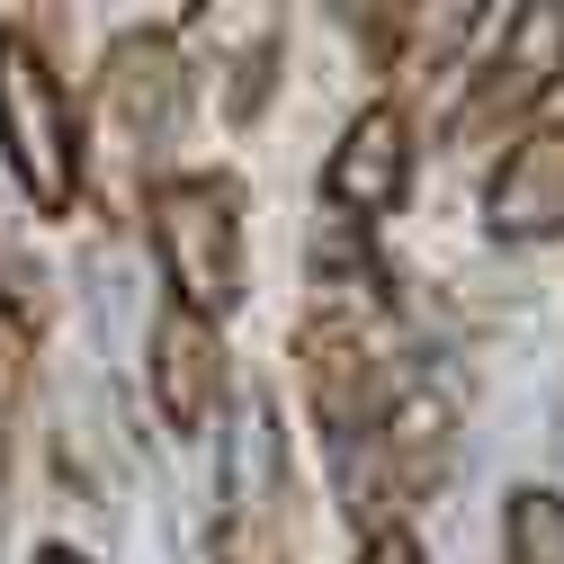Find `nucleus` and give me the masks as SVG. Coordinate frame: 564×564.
<instances>
[{"label": "nucleus", "instance_id": "obj_11", "mask_svg": "<svg viewBox=\"0 0 564 564\" xmlns=\"http://www.w3.org/2000/svg\"><path fill=\"white\" fill-rule=\"evenodd\" d=\"M359 564H421V546H412V538H403V529H377V538H368V555H359Z\"/></svg>", "mask_w": 564, "mask_h": 564}, {"label": "nucleus", "instance_id": "obj_12", "mask_svg": "<svg viewBox=\"0 0 564 564\" xmlns=\"http://www.w3.org/2000/svg\"><path fill=\"white\" fill-rule=\"evenodd\" d=\"M45 564H82V555H45Z\"/></svg>", "mask_w": 564, "mask_h": 564}, {"label": "nucleus", "instance_id": "obj_5", "mask_svg": "<svg viewBox=\"0 0 564 564\" xmlns=\"http://www.w3.org/2000/svg\"><path fill=\"white\" fill-rule=\"evenodd\" d=\"M492 234L511 242H538V234H564V126L529 134V144L502 162V180H492Z\"/></svg>", "mask_w": 564, "mask_h": 564}, {"label": "nucleus", "instance_id": "obj_2", "mask_svg": "<svg viewBox=\"0 0 564 564\" xmlns=\"http://www.w3.org/2000/svg\"><path fill=\"white\" fill-rule=\"evenodd\" d=\"M153 225H162V260L180 278V296L225 314L242 296V234H234V197L206 188V180H180L153 197Z\"/></svg>", "mask_w": 564, "mask_h": 564}, {"label": "nucleus", "instance_id": "obj_6", "mask_svg": "<svg viewBox=\"0 0 564 564\" xmlns=\"http://www.w3.org/2000/svg\"><path fill=\"white\" fill-rule=\"evenodd\" d=\"M153 386H162V412L180 421V431H197V421L216 412L225 349H216V332H206L197 314H171V323L153 332Z\"/></svg>", "mask_w": 564, "mask_h": 564}, {"label": "nucleus", "instance_id": "obj_8", "mask_svg": "<svg viewBox=\"0 0 564 564\" xmlns=\"http://www.w3.org/2000/svg\"><path fill=\"white\" fill-rule=\"evenodd\" d=\"M234 511L242 520L278 511V421H269V403H242V421H234Z\"/></svg>", "mask_w": 564, "mask_h": 564}, {"label": "nucleus", "instance_id": "obj_9", "mask_svg": "<svg viewBox=\"0 0 564 564\" xmlns=\"http://www.w3.org/2000/svg\"><path fill=\"white\" fill-rule=\"evenodd\" d=\"M90 323L108 340V359L134 349V260L126 251H90Z\"/></svg>", "mask_w": 564, "mask_h": 564}, {"label": "nucleus", "instance_id": "obj_3", "mask_svg": "<svg viewBox=\"0 0 564 564\" xmlns=\"http://www.w3.org/2000/svg\"><path fill=\"white\" fill-rule=\"evenodd\" d=\"M108 126H117V144H126L134 162L171 153V126H180V63H171L162 36L117 45V63H108Z\"/></svg>", "mask_w": 564, "mask_h": 564}, {"label": "nucleus", "instance_id": "obj_1", "mask_svg": "<svg viewBox=\"0 0 564 564\" xmlns=\"http://www.w3.org/2000/svg\"><path fill=\"white\" fill-rule=\"evenodd\" d=\"M0 153L19 162L28 197L36 206H73V108H63L54 73H45V54L28 36H0Z\"/></svg>", "mask_w": 564, "mask_h": 564}, {"label": "nucleus", "instance_id": "obj_4", "mask_svg": "<svg viewBox=\"0 0 564 564\" xmlns=\"http://www.w3.org/2000/svg\"><path fill=\"white\" fill-rule=\"evenodd\" d=\"M555 73H564V0H529V10H511V28H502V54H492L484 99H475V126L520 117Z\"/></svg>", "mask_w": 564, "mask_h": 564}, {"label": "nucleus", "instance_id": "obj_10", "mask_svg": "<svg viewBox=\"0 0 564 564\" xmlns=\"http://www.w3.org/2000/svg\"><path fill=\"white\" fill-rule=\"evenodd\" d=\"M511 564H564V502L555 492H520L511 502Z\"/></svg>", "mask_w": 564, "mask_h": 564}, {"label": "nucleus", "instance_id": "obj_7", "mask_svg": "<svg viewBox=\"0 0 564 564\" xmlns=\"http://www.w3.org/2000/svg\"><path fill=\"white\" fill-rule=\"evenodd\" d=\"M332 197H340V206H394V197H403V117H394V108H368L359 126L340 134Z\"/></svg>", "mask_w": 564, "mask_h": 564}]
</instances>
